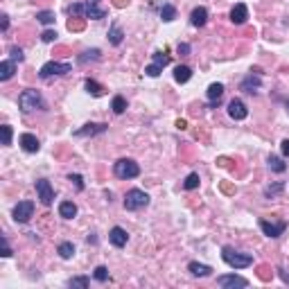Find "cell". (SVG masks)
Masks as SVG:
<instances>
[{
  "mask_svg": "<svg viewBox=\"0 0 289 289\" xmlns=\"http://www.w3.org/2000/svg\"><path fill=\"white\" fill-rule=\"evenodd\" d=\"M88 285H91V278H86V276H75V278L68 280V287H81V289H86Z\"/></svg>",
  "mask_w": 289,
  "mask_h": 289,
  "instance_id": "d6a6232c",
  "label": "cell"
},
{
  "mask_svg": "<svg viewBox=\"0 0 289 289\" xmlns=\"http://www.w3.org/2000/svg\"><path fill=\"white\" fill-rule=\"evenodd\" d=\"M152 59H154V63H156V66H161V68H165L170 63V57L165 55V52H154Z\"/></svg>",
  "mask_w": 289,
  "mask_h": 289,
  "instance_id": "d590c367",
  "label": "cell"
},
{
  "mask_svg": "<svg viewBox=\"0 0 289 289\" xmlns=\"http://www.w3.org/2000/svg\"><path fill=\"white\" fill-rule=\"evenodd\" d=\"M280 149H283V156L289 158V140H283V142H280Z\"/></svg>",
  "mask_w": 289,
  "mask_h": 289,
  "instance_id": "bcb514c9",
  "label": "cell"
},
{
  "mask_svg": "<svg viewBox=\"0 0 289 289\" xmlns=\"http://www.w3.org/2000/svg\"><path fill=\"white\" fill-rule=\"evenodd\" d=\"M109 242L113 244V246H117V249H122V246H127L129 242V233L122 226H113L111 233H109Z\"/></svg>",
  "mask_w": 289,
  "mask_h": 289,
  "instance_id": "4fadbf2b",
  "label": "cell"
},
{
  "mask_svg": "<svg viewBox=\"0 0 289 289\" xmlns=\"http://www.w3.org/2000/svg\"><path fill=\"white\" fill-rule=\"evenodd\" d=\"M72 70L70 63L66 61H48L46 66L39 70V77L41 79H50V77H61V75H68Z\"/></svg>",
  "mask_w": 289,
  "mask_h": 289,
  "instance_id": "5b68a950",
  "label": "cell"
},
{
  "mask_svg": "<svg viewBox=\"0 0 289 289\" xmlns=\"http://www.w3.org/2000/svg\"><path fill=\"white\" fill-rule=\"evenodd\" d=\"M176 52H178L181 57H188V55H190V46H188V43H178V46H176Z\"/></svg>",
  "mask_w": 289,
  "mask_h": 289,
  "instance_id": "b9f144b4",
  "label": "cell"
},
{
  "mask_svg": "<svg viewBox=\"0 0 289 289\" xmlns=\"http://www.w3.org/2000/svg\"><path fill=\"white\" fill-rule=\"evenodd\" d=\"M285 107H287V113H289V97H287V102H285Z\"/></svg>",
  "mask_w": 289,
  "mask_h": 289,
  "instance_id": "c3c4849f",
  "label": "cell"
},
{
  "mask_svg": "<svg viewBox=\"0 0 289 289\" xmlns=\"http://www.w3.org/2000/svg\"><path fill=\"white\" fill-rule=\"evenodd\" d=\"M285 192V183L283 181H278V183H274V185H267L264 188V197L267 199H276L278 194H283Z\"/></svg>",
  "mask_w": 289,
  "mask_h": 289,
  "instance_id": "cb8c5ba5",
  "label": "cell"
},
{
  "mask_svg": "<svg viewBox=\"0 0 289 289\" xmlns=\"http://www.w3.org/2000/svg\"><path fill=\"white\" fill-rule=\"evenodd\" d=\"M217 285L224 287V289H235V287L244 289V287H249V280L242 278V276H237V274H224V276L217 278Z\"/></svg>",
  "mask_w": 289,
  "mask_h": 289,
  "instance_id": "52a82bcc",
  "label": "cell"
},
{
  "mask_svg": "<svg viewBox=\"0 0 289 289\" xmlns=\"http://www.w3.org/2000/svg\"><path fill=\"white\" fill-rule=\"evenodd\" d=\"M122 39H124V32H122V27L117 25V23H113L111 30H109V43H111V46H120Z\"/></svg>",
  "mask_w": 289,
  "mask_h": 289,
  "instance_id": "7402d4cb",
  "label": "cell"
},
{
  "mask_svg": "<svg viewBox=\"0 0 289 289\" xmlns=\"http://www.w3.org/2000/svg\"><path fill=\"white\" fill-rule=\"evenodd\" d=\"M278 276H280V280H283L285 285H289V269H283V267H280V269H278Z\"/></svg>",
  "mask_w": 289,
  "mask_h": 289,
  "instance_id": "ee69618b",
  "label": "cell"
},
{
  "mask_svg": "<svg viewBox=\"0 0 289 289\" xmlns=\"http://www.w3.org/2000/svg\"><path fill=\"white\" fill-rule=\"evenodd\" d=\"M84 86H86V91L91 93L93 97H102V95H104V86H102V84H97L95 79H86V81H84Z\"/></svg>",
  "mask_w": 289,
  "mask_h": 289,
  "instance_id": "d4e9b609",
  "label": "cell"
},
{
  "mask_svg": "<svg viewBox=\"0 0 289 289\" xmlns=\"http://www.w3.org/2000/svg\"><path fill=\"white\" fill-rule=\"evenodd\" d=\"M231 20H233L235 25H244V23L249 20V7L244 5V2H237V5L231 9Z\"/></svg>",
  "mask_w": 289,
  "mask_h": 289,
  "instance_id": "9a60e30c",
  "label": "cell"
},
{
  "mask_svg": "<svg viewBox=\"0 0 289 289\" xmlns=\"http://www.w3.org/2000/svg\"><path fill=\"white\" fill-rule=\"evenodd\" d=\"M16 72V61L14 59H5V61H0V81H7L11 79Z\"/></svg>",
  "mask_w": 289,
  "mask_h": 289,
  "instance_id": "ffe728a7",
  "label": "cell"
},
{
  "mask_svg": "<svg viewBox=\"0 0 289 289\" xmlns=\"http://www.w3.org/2000/svg\"><path fill=\"white\" fill-rule=\"evenodd\" d=\"M57 251H59V255L63 260H70L72 255H75V244H72V242H61Z\"/></svg>",
  "mask_w": 289,
  "mask_h": 289,
  "instance_id": "4316f807",
  "label": "cell"
},
{
  "mask_svg": "<svg viewBox=\"0 0 289 289\" xmlns=\"http://www.w3.org/2000/svg\"><path fill=\"white\" fill-rule=\"evenodd\" d=\"M107 129H109V124H104V122H88V124H84L81 129H77L75 138H93V136L104 133Z\"/></svg>",
  "mask_w": 289,
  "mask_h": 289,
  "instance_id": "ba28073f",
  "label": "cell"
},
{
  "mask_svg": "<svg viewBox=\"0 0 289 289\" xmlns=\"http://www.w3.org/2000/svg\"><path fill=\"white\" fill-rule=\"evenodd\" d=\"M190 23H192L194 27H203L206 23H208V9H206V7H197V9H192V14H190Z\"/></svg>",
  "mask_w": 289,
  "mask_h": 289,
  "instance_id": "e0dca14e",
  "label": "cell"
},
{
  "mask_svg": "<svg viewBox=\"0 0 289 289\" xmlns=\"http://www.w3.org/2000/svg\"><path fill=\"white\" fill-rule=\"evenodd\" d=\"M7 27H9V16H7V14H0V30L7 32Z\"/></svg>",
  "mask_w": 289,
  "mask_h": 289,
  "instance_id": "7bdbcfd3",
  "label": "cell"
},
{
  "mask_svg": "<svg viewBox=\"0 0 289 289\" xmlns=\"http://www.w3.org/2000/svg\"><path fill=\"white\" fill-rule=\"evenodd\" d=\"M107 16V9L97 2V0H88L86 2V18H93V20H100Z\"/></svg>",
  "mask_w": 289,
  "mask_h": 289,
  "instance_id": "2e32d148",
  "label": "cell"
},
{
  "mask_svg": "<svg viewBox=\"0 0 289 289\" xmlns=\"http://www.w3.org/2000/svg\"><path fill=\"white\" fill-rule=\"evenodd\" d=\"M11 136H14L11 127H9V124H2V145H5V147H9V145H11Z\"/></svg>",
  "mask_w": 289,
  "mask_h": 289,
  "instance_id": "8d00e7d4",
  "label": "cell"
},
{
  "mask_svg": "<svg viewBox=\"0 0 289 289\" xmlns=\"http://www.w3.org/2000/svg\"><path fill=\"white\" fill-rule=\"evenodd\" d=\"M2 246H5V249H2V258H9L11 249H9V242H7V237H2Z\"/></svg>",
  "mask_w": 289,
  "mask_h": 289,
  "instance_id": "f6af8a7d",
  "label": "cell"
},
{
  "mask_svg": "<svg viewBox=\"0 0 289 289\" xmlns=\"http://www.w3.org/2000/svg\"><path fill=\"white\" fill-rule=\"evenodd\" d=\"M229 116L233 117V120H244V117L249 116V109H246V104H244L239 97H233V100L229 102Z\"/></svg>",
  "mask_w": 289,
  "mask_h": 289,
  "instance_id": "7c38bea8",
  "label": "cell"
},
{
  "mask_svg": "<svg viewBox=\"0 0 289 289\" xmlns=\"http://www.w3.org/2000/svg\"><path fill=\"white\" fill-rule=\"evenodd\" d=\"M102 52L97 50V48H93V50H86L84 55L79 57V63H88V61H100Z\"/></svg>",
  "mask_w": 289,
  "mask_h": 289,
  "instance_id": "f546056e",
  "label": "cell"
},
{
  "mask_svg": "<svg viewBox=\"0 0 289 289\" xmlns=\"http://www.w3.org/2000/svg\"><path fill=\"white\" fill-rule=\"evenodd\" d=\"M18 142H20V147H23V152H27V154H36L41 149V142L34 133H23L18 138Z\"/></svg>",
  "mask_w": 289,
  "mask_h": 289,
  "instance_id": "5bb4252c",
  "label": "cell"
},
{
  "mask_svg": "<svg viewBox=\"0 0 289 289\" xmlns=\"http://www.w3.org/2000/svg\"><path fill=\"white\" fill-rule=\"evenodd\" d=\"M269 168H271V172H278V174H283L285 170H287V165H285V161L280 156H269Z\"/></svg>",
  "mask_w": 289,
  "mask_h": 289,
  "instance_id": "83f0119b",
  "label": "cell"
},
{
  "mask_svg": "<svg viewBox=\"0 0 289 289\" xmlns=\"http://www.w3.org/2000/svg\"><path fill=\"white\" fill-rule=\"evenodd\" d=\"M34 215V201H18L11 210V217L16 224H27Z\"/></svg>",
  "mask_w": 289,
  "mask_h": 289,
  "instance_id": "8992f818",
  "label": "cell"
},
{
  "mask_svg": "<svg viewBox=\"0 0 289 289\" xmlns=\"http://www.w3.org/2000/svg\"><path fill=\"white\" fill-rule=\"evenodd\" d=\"M36 194H39L43 206H50V203L55 201V190H52L48 178H39V181H36Z\"/></svg>",
  "mask_w": 289,
  "mask_h": 289,
  "instance_id": "9c48e42d",
  "label": "cell"
},
{
  "mask_svg": "<svg viewBox=\"0 0 289 289\" xmlns=\"http://www.w3.org/2000/svg\"><path fill=\"white\" fill-rule=\"evenodd\" d=\"M55 39H57V32L55 30H46L43 34H41V41H43V43H52Z\"/></svg>",
  "mask_w": 289,
  "mask_h": 289,
  "instance_id": "f35d334b",
  "label": "cell"
},
{
  "mask_svg": "<svg viewBox=\"0 0 289 289\" xmlns=\"http://www.w3.org/2000/svg\"><path fill=\"white\" fill-rule=\"evenodd\" d=\"M188 271L192 276H197V278H208V276L213 274V267H208V264H201V262H190L188 264Z\"/></svg>",
  "mask_w": 289,
  "mask_h": 289,
  "instance_id": "d6986e66",
  "label": "cell"
},
{
  "mask_svg": "<svg viewBox=\"0 0 289 289\" xmlns=\"http://www.w3.org/2000/svg\"><path fill=\"white\" fill-rule=\"evenodd\" d=\"M36 20L43 23V25H52V23H55V11H50V9L36 11Z\"/></svg>",
  "mask_w": 289,
  "mask_h": 289,
  "instance_id": "f1b7e54d",
  "label": "cell"
},
{
  "mask_svg": "<svg viewBox=\"0 0 289 289\" xmlns=\"http://www.w3.org/2000/svg\"><path fill=\"white\" fill-rule=\"evenodd\" d=\"M113 174L122 181H129V178H136L140 174V168L133 158H120V161L113 163Z\"/></svg>",
  "mask_w": 289,
  "mask_h": 289,
  "instance_id": "3957f363",
  "label": "cell"
},
{
  "mask_svg": "<svg viewBox=\"0 0 289 289\" xmlns=\"http://www.w3.org/2000/svg\"><path fill=\"white\" fill-rule=\"evenodd\" d=\"M260 86H262V77H260V72L251 70V75L242 79V86L239 88H242L244 93H251V95H253V93L260 91Z\"/></svg>",
  "mask_w": 289,
  "mask_h": 289,
  "instance_id": "8fae6325",
  "label": "cell"
},
{
  "mask_svg": "<svg viewBox=\"0 0 289 289\" xmlns=\"http://www.w3.org/2000/svg\"><path fill=\"white\" fill-rule=\"evenodd\" d=\"M208 100H210V107H217L219 100L224 97V84H219V81H215V84H210L208 86Z\"/></svg>",
  "mask_w": 289,
  "mask_h": 289,
  "instance_id": "ac0fdd59",
  "label": "cell"
},
{
  "mask_svg": "<svg viewBox=\"0 0 289 289\" xmlns=\"http://www.w3.org/2000/svg\"><path fill=\"white\" fill-rule=\"evenodd\" d=\"M9 55H11V59L18 61V63H20L23 59H25V55H23V50H20L18 46H11V48H9Z\"/></svg>",
  "mask_w": 289,
  "mask_h": 289,
  "instance_id": "74e56055",
  "label": "cell"
},
{
  "mask_svg": "<svg viewBox=\"0 0 289 289\" xmlns=\"http://www.w3.org/2000/svg\"><path fill=\"white\" fill-rule=\"evenodd\" d=\"M176 127H178V129H185L188 124H185V120H178V122H176Z\"/></svg>",
  "mask_w": 289,
  "mask_h": 289,
  "instance_id": "7dc6e473",
  "label": "cell"
},
{
  "mask_svg": "<svg viewBox=\"0 0 289 289\" xmlns=\"http://www.w3.org/2000/svg\"><path fill=\"white\" fill-rule=\"evenodd\" d=\"M147 206H149V194L147 192L133 188L124 194V208L127 210H140V208H147Z\"/></svg>",
  "mask_w": 289,
  "mask_h": 289,
  "instance_id": "277c9868",
  "label": "cell"
},
{
  "mask_svg": "<svg viewBox=\"0 0 289 289\" xmlns=\"http://www.w3.org/2000/svg\"><path fill=\"white\" fill-rule=\"evenodd\" d=\"M93 278H95L97 283H107V280H109V269H107V267H95Z\"/></svg>",
  "mask_w": 289,
  "mask_h": 289,
  "instance_id": "e575fe53",
  "label": "cell"
},
{
  "mask_svg": "<svg viewBox=\"0 0 289 289\" xmlns=\"http://www.w3.org/2000/svg\"><path fill=\"white\" fill-rule=\"evenodd\" d=\"M145 72H147L149 77H158V75H161V72H163V68H161V66H156V63H152V66H147V68H145Z\"/></svg>",
  "mask_w": 289,
  "mask_h": 289,
  "instance_id": "60d3db41",
  "label": "cell"
},
{
  "mask_svg": "<svg viewBox=\"0 0 289 289\" xmlns=\"http://www.w3.org/2000/svg\"><path fill=\"white\" fill-rule=\"evenodd\" d=\"M18 109L23 113H32L36 109H46V102H43V95H41L36 88H27L18 95Z\"/></svg>",
  "mask_w": 289,
  "mask_h": 289,
  "instance_id": "7a4b0ae2",
  "label": "cell"
},
{
  "mask_svg": "<svg viewBox=\"0 0 289 289\" xmlns=\"http://www.w3.org/2000/svg\"><path fill=\"white\" fill-rule=\"evenodd\" d=\"M190 77H192V68H188V66H176L174 68V79H176L178 84L190 81Z\"/></svg>",
  "mask_w": 289,
  "mask_h": 289,
  "instance_id": "603a6c76",
  "label": "cell"
},
{
  "mask_svg": "<svg viewBox=\"0 0 289 289\" xmlns=\"http://www.w3.org/2000/svg\"><path fill=\"white\" fill-rule=\"evenodd\" d=\"M111 109H113L116 116H122V113L127 111V100H124L122 95H116L113 97V102H111Z\"/></svg>",
  "mask_w": 289,
  "mask_h": 289,
  "instance_id": "484cf974",
  "label": "cell"
},
{
  "mask_svg": "<svg viewBox=\"0 0 289 289\" xmlns=\"http://www.w3.org/2000/svg\"><path fill=\"white\" fill-rule=\"evenodd\" d=\"M66 11L70 16H86V2H72V5H68Z\"/></svg>",
  "mask_w": 289,
  "mask_h": 289,
  "instance_id": "4dcf8cb0",
  "label": "cell"
},
{
  "mask_svg": "<svg viewBox=\"0 0 289 289\" xmlns=\"http://www.w3.org/2000/svg\"><path fill=\"white\" fill-rule=\"evenodd\" d=\"M258 224H260V231H262L267 237H271V239L280 237V235L285 233V229H287V224H285V222L274 224V222H267V219H260Z\"/></svg>",
  "mask_w": 289,
  "mask_h": 289,
  "instance_id": "30bf717a",
  "label": "cell"
},
{
  "mask_svg": "<svg viewBox=\"0 0 289 289\" xmlns=\"http://www.w3.org/2000/svg\"><path fill=\"white\" fill-rule=\"evenodd\" d=\"M199 181H201V178H199V174L192 172V174H188V178H185V181H183V188H185V190H197L199 188Z\"/></svg>",
  "mask_w": 289,
  "mask_h": 289,
  "instance_id": "836d02e7",
  "label": "cell"
},
{
  "mask_svg": "<svg viewBox=\"0 0 289 289\" xmlns=\"http://www.w3.org/2000/svg\"><path fill=\"white\" fill-rule=\"evenodd\" d=\"M68 181L75 183V188H77V190H84V178H81L79 174H70V176H68Z\"/></svg>",
  "mask_w": 289,
  "mask_h": 289,
  "instance_id": "ab89813d",
  "label": "cell"
},
{
  "mask_svg": "<svg viewBox=\"0 0 289 289\" xmlns=\"http://www.w3.org/2000/svg\"><path fill=\"white\" fill-rule=\"evenodd\" d=\"M59 215L63 219H72L77 215V206H75V201H61L59 203Z\"/></svg>",
  "mask_w": 289,
  "mask_h": 289,
  "instance_id": "44dd1931",
  "label": "cell"
},
{
  "mask_svg": "<svg viewBox=\"0 0 289 289\" xmlns=\"http://www.w3.org/2000/svg\"><path fill=\"white\" fill-rule=\"evenodd\" d=\"M161 18L165 20V23L174 20V18H176V7H174V5H163V9H161Z\"/></svg>",
  "mask_w": 289,
  "mask_h": 289,
  "instance_id": "1f68e13d",
  "label": "cell"
},
{
  "mask_svg": "<svg viewBox=\"0 0 289 289\" xmlns=\"http://www.w3.org/2000/svg\"><path fill=\"white\" fill-rule=\"evenodd\" d=\"M222 260L229 264L231 269H246V267L253 264V255L239 253V251H235L233 246H224L222 249Z\"/></svg>",
  "mask_w": 289,
  "mask_h": 289,
  "instance_id": "6da1fadb",
  "label": "cell"
}]
</instances>
